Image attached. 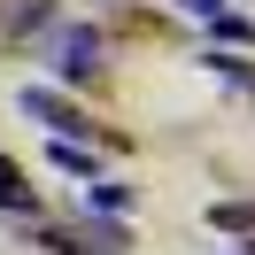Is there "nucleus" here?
Here are the masks:
<instances>
[{
  "label": "nucleus",
  "mask_w": 255,
  "mask_h": 255,
  "mask_svg": "<svg viewBox=\"0 0 255 255\" xmlns=\"http://www.w3.org/2000/svg\"><path fill=\"white\" fill-rule=\"evenodd\" d=\"M54 70H62L70 85H85L101 70V31H85V23H62L54 31Z\"/></svg>",
  "instance_id": "nucleus-1"
},
{
  "label": "nucleus",
  "mask_w": 255,
  "mask_h": 255,
  "mask_svg": "<svg viewBox=\"0 0 255 255\" xmlns=\"http://www.w3.org/2000/svg\"><path fill=\"white\" fill-rule=\"evenodd\" d=\"M23 109H31V116H39V124H47V131H54V139H85V131H93V124H85V116H78V109H70V101H62V93H47V85H23Z\"/></svg>",
  "instance_id": "nucleus-2"
},
{
  "label": "nucleus",
  "mask_w": 255,
  "mask_h": 255,
  "mask_svg": "<svg viewBox=\"0 0 255 255\" xmlns=\"http://www.w3.org/2000/svg\"><path fill=\"white\" fill-rule=\"evenodd\" d=\"M0 209H8V217H23V209H31V186H23V170L8 155H0Z\"/></svg>",
  "instance_id": "nucleus-3"
}]
</instances>
